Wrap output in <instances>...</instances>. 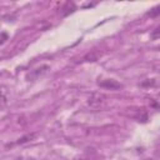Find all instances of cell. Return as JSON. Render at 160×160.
Masks as SVG:
<instances>
[{
  "instance_id": "1",
  "label": "cell",
  "mask_w": 160,
  "mask_h": 160,
  "mask_svg": "<svg viewBox=\"0 0 160 160\" xmlns=\"http://www.w3.org/2000/svg\"><path fill=\"white\" fill-rule=\"evenodd\" d=\"M49 70V66L48 65H41L40 68H36L34 70H31L28 75H26V79L29 81H34V80H38L40 76H42L44 74H46V71Z\"/></svg>"
},
{
  "instance_id": "2",
  "label": "cell",
  "mask_w": 160,
  "mask_h": 160,
  "mask_svg": "<svg viewBox=\"0 0 160 160\" xmlns=\"http://www.w3.org/2000/svg\"><path fill=\"white\" fill-rule=\"evenodd\" d=\"M99 85L101 88H105V89H110V90H119V89H122V84H120L119 81L114 80V79H106V80H102V81H99Z\"/></svg>"
},
{
  "instance_id": "3",
  "label": "cell",
  "mask_w": 160,
  "mask_h": 160,
  "mask_svg": "<svg viewBox=\"0 0 160 160\" xmlns=\"http://www.w3.org/2000/svg\"><path fill=\"white\" fill-rule=\"evenodd\" d=\"M105 99V95L102 94H92L90 98H89V104L90 105H99L100 102H102Z\"/></svg>"
},
{
  "instance_id": "4",
  "label": "cell",
  "mask_w": 160,
  "mask_h": 160,
  "mask_svg": "<svg viewBox=\"0 0 160 160\" xmlns=\"http://www.w3.org/2000/svg\"><path fill=\"white\" fill-rule=\"evenodd\" d=\"M146 15L150 16V18H158V16H160V5H156L152 9H150L146 12Z\"/></svg>"
},
{
  "instance_id": "5",
  "label": "cell",
  "mask_w": 160,
  "mask_h": 160,
  "mask_svg": "<svg viewBox=\"0 0 160 160\" xmlns=\"http://www.w3.org/2000/svg\"><path fill=\"white\" fill-rule=\"evenodd\" d=\"M150 39H152V40H158V39H160V25H158V26L151 31V34H150Z\"/></svg>"
},
{
  "instance_id": "6",
  "label": "cell",
  "mask_w": 160,
  "mask_h": 160,
  "mask_svg": "<svg viewBox=\"0 0 160 160\" xmlns=\"http://www.w3.org/2000/svg\"><path fill=\"white\" fill-rule=\"evenodd\" d=\"M34 138H35V134H29V135H25V136L20 138L16 142H18V144H22V142H26V141H29V140H31V139H34Z\"/></svg>"
},
{
  "instance_id": "7",
  "label": "cell",
  "mask_w": 160,
  "mask_h": 160,
  "mask_svg": "<svg viewBox=\"0 0 160 160\" xmlns=\"http://www.w3.org/2000/svg\"><path fill=\"white\" fill-rule=\"evenodd\" d=\"M6 38H8V35H6L5 32H2V38H1V44H4V42L6 41Z\"/></svg>"
}]
</instances>
